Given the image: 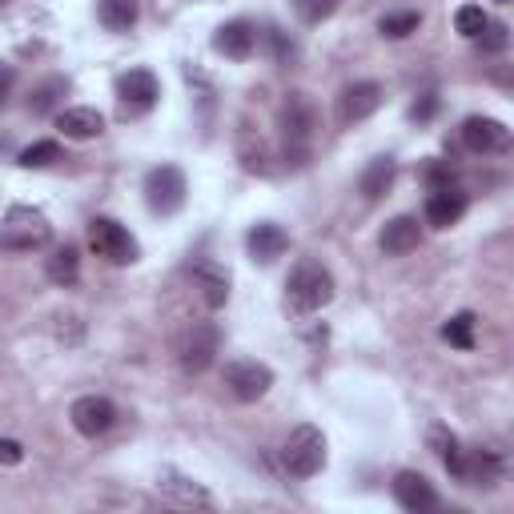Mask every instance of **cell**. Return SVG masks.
Listing matches in <instances>:
<instances>
[{
  "label": "cell",
  "instance_id": "d6986e66",
  "mask_svg": "<svg viewBox=\"0 0 514 514\" xmlns=\"http://www.w3.org/2000/svg\"><path fill=\"white\" fill-rule=\"evenodd\" d=\"M157 490H161L169 502H177V506H201V510L213 506L209 490H205L201 482H193V478H181V474H165V478L157 482Z\"/></svg>",
  "mask_w": 514,
  "mask_h": 514
},
{
  "label": "cell",
  "instance_id": "4316f807",
  "mask_svg": "<svg viewBox=\"0 0 514 514\" xmlns=\"http://www.w3.org/2000/svg\"><path fill=\"white\" fill-rule=\"evenodd\" d=\"M442 338L458 350H474V314H454L446 326H442Z\"/></svg>",
  "mask_w": 514,
  "mask_h": 514
},
{
  "label": "cell",
  "instance_id": "52a82bcc",
  "mask_svg": "<svg viewBox=\"0 0 514 514\" xmlns=\"http://www.w3.org/2000/svg\"><path fill=\"white\" fill-rule=\"evenodd\" d=\"M217 350H221V326L217 322H193V326H185V334L177 342V358L189 374L209 370Z\"/></svg>",
  "mask_w": 514,
  "mask_h": 514
},
{
  "label": "cell",
  "instance_id": "9a60e30c",
  "mask_svg": "<svg viewBox=\"0 0 514 514\" xmlns=\"http://www.w3.org/2000/svg\"><path fill=\"white\" fill-rule=\"evenodd\" d=\"M245 249H249L253 262L270 266V262H278V257L290 249V233H286L282 225H274V221H257V225L245 233Z\"/></svg>",
  "mask_w": 514,
  "mask_h": 514
},
{
  "label": "cell",
  "instance_id": "603a6c76",
  "mask_svg": "<svg viewBox=\"0 0 514 514\" xmlns=\"http://www.w3.org/2000/svg\"><path fill=\"white\" fill-rule=\"evenodd\" d=\"M97 17L109 33H129L141 17V0H97Z\"/></svg>",
  "mask_w": 514,
  "mask_h": 514
},
{
  "label": "cell",
  "instance_id": "6da1fadb",
  "mask_svg": "<svg viewBox=\"0 0 514 514\" xmlns=\"http://www.w3.org/2000/svg\"><path fill=\"white\" fill-rule=\"evenodd\" d=\"M278 129H282V141H286V161L290 165H306L310 157V141H314V129H318V109L306 93H290L278 109Z\"/></svg>",
  "mask_w": 514,
  "mask_h": 514
},
{
  "label": "cell",
  "instance_id": "4dcf8cb0",
  "mask_svg": "<svg viewBox=\"0 0 514 514\" xmlns=\"http://www.w3.org/2000/svg\"><path fill=\"white\" fill-rule=\"evenodd\" d=\"M454 29L462 33V37H478L482 29H486V13H482V5H462L458 13H454Z\"/></svg>",
  "mask_w": 514,
  "mask_h": 514
},
{
  "label": "cell",
  "instance_id": "8d00e7d4",
  "mask_svg": "<svg viewBox=\"0 0 514 514\" xmlns=\"http://www.w3.org/2000/svg\"><path fill=\"white\" fill-rule=\"evenodd\" d=\"M9 89H13V69H0V101H5Z\"/></svg>",
  "mask_w": 514,
  "mask_h": 514
},
{
  "label": "cell",
  "instance_id": "5bb4252c",
  "mask_svg": "<svg viewBox=\"0 0 514 514\" xmlns=\"http://www.w3.org/2000/svg\"><path fill=\"white\" fill-rule=\"evenodd\" d=\"M466 205H470V197H466L458 185H438V189H430V197H426V225L450 229V225L462 221Z\"/></svg>",
  "mask_w": 514,
  "mask_h": 514
},
{
  "label": "cell",
  "instance_id": "ac0fdd59",
  "mask_svg": "<svg viewBox=\"0 0 514 514\" xmlns=\"http://www.w3.org/2000/svg\"><path fill=\"white\" fill-rule=\"evenodd\" d=\"M57 129H61L69 141H93V137H101L105 117H101L97 109H89V105H73V109H61V113H57Z\"/></svg>",
  "mask_w": 514,
  "mask_h": 514
},
{
  "label": "cell",
  "instance_id": "f1b7e54d",
  "mask_svg": "<svg viewBox=\"0 0 514 514\" xmlns=\"http://www.w3.org/2000/svg\"><path fill=\"white\" fill-rule=\"evenodd\" d=\"M17 161H21L25 169H45V165L61 161V145H57V141H37V145H29Z\"/></svg>",
  "mask_w": 514,
  "mask_h": 514
},
{
  "label": "cell",
  "instance_id": "e575fe53",
  "mask_svg": "<svg viewBox=\"0 0 514 514\" xmlns=\"http://www.w3.org/2000/svg\"><path fill=\"white\" fill-rule=\"evenodd\" d=\"M266 37H270V45H274V53H278L282 61H290V57H294V41H286V37H282V29H270Z\"/></svg>",
  "mask_w": 514,
  "mask_h": 514
},
{
  "label": "cell",
  "instance_id": "7402d4cb",
  "mask_svg": "<svg viewBox=\"0 0 514 514\" xmlns=\"http://www.w3.org/2000/svg\"><path fill=\"white\" fill-rule=\"evenodd\" d=\"M45 278H49L53 286H61V290L77 286V278H81V253H77V245L53 249V257L45 262Z\"/></svg>",
  "mask_w": 514,
  "mask_h": 514
},
{
  "label": "cell",
  "instance_id": "3957f363",
  "mask_svg": "<svg viewBox=\"0 0 514 514\" xmlns=\"http://www.w3.org/2000/svg\"><path fill=\"white\" fill-rule=\"evenodd\" d=\"M49 237H53V225L33 205H13L5 221H0V249H9V253H33L49 245Z\"/></svg>",
  "mask_w": 514,
  "mask_h": 514
},
{
  "label": "cell",
  "instance_id": "74e56055",
  "mask_svg": "<svg viewBox=\"0 0 514 514\" xmlns=\"http://www.w3.org/2000/svg\"><path fill=\"white\" fill-rule=\"evenodd\" d=\"M498 5H510V0H498Z\"/></svg>",
  "mask_w": 514,
  "mask_h": 514
},
{
  "label": "cell",
  "instance_id": "277c9868",
  "mask_svg": "<svg viewBox=\"0 0 514 514\" xmlns=\"http://www.w3.org/2000/svg\"><path fill=\"white\" fill-rule=\"evenodd\" d=\"M282 466L290 478H314L326 466V434L318 426H298L282 446Z\"/></svg>",
  "mask_w": 514,
  "mask_h": 514
},
{
  "label": "cell",
  "instance_id": "ffe728a7",
  "mask_svg": "<svg viewBox=\"0 0 514 514\" xmlns=\"http://www.w3.org/2000/svg\"><path fill=\"white\" fill-rule=\"evenodd\" d=\"M394 177H398V161H394V157H374V161L362 169L358 189H362V197H366V201H378L382 193H390Z\"/></svg>",
  "mask_w": 514,
  "mask_h": 514
},
{
  "label": "cell",
  "instance_id": "9c48e42d",
  "mask_svg": "<svg viewBox=\"0 0 514 514\" xmlns=\"http://www.w3.org/2000/svg\"><path fill=\"white\" fill-rule=\"evenodd\" d=\"M274 386V370L266 362H229L225 366V390L237 398V402H257L266 398Z\"/></svg>",
  "mask_w": 514,
  "mask_h": 514
},
{
  "label": "cell",
  "instance_id": "30bf717a",
  "mask_svg": "<svg viewBox=\"0 0 514 514\" xmlns=\"http://www.w3.org/2000/svg\"><path fill=\"white\" fill-rule=\"evenodd\" d=\"M378 105H382V85L378 81H354V85H346L338 93L334 117H338L342 129H350V125H362L366 117H374Z\"/></svg>",
  "mask_w": 514,
  "mask_h": 514
},
{
  "label": "cell",
  "instance_id": "484cf974",
  "mask_svg": "<svg viewBox=\"0 0 514 514\" xmlns=\"http://www.w3.org/2000/svg\"><path fill=\"white\" fill-rule=\"evenodd\" d=\"M418 25H422V13L406 9V13H386V17L378 21V33H382V37H390V41H402V37L418 33Z\"/></svg>",
  "mask_w": 514,
  "mask_h": 514
},
{
  "label": "cell",
  "instance_id": "7c38bea8",
  "mask_svg": "<svg viewBox=\"0 0 514 514\" xmlns=\"http://www.w3.org/2000/svg\"><path fill=\"white\" fill-rule=\"evenodd\" d=\"M394 498H398V506L410 510V514L438 510V490H434V482H430L426 474H418V470H398V474H394Z\"/></svg>",
  "mask_w": 514,
  "mask_h": 514
},
{
  "label": "cell",
  "instance_id": "2e32d148",
  "mask_svg": "<svg viewBox=\"0 0 514 514\" xmlns=\"http://www.w3.org/2000/svg\"><path fill=\"white\" fill-rule=\"evenodd\" d=\"M378 245H382V253H390V257H406V253H414V249L422 245V225H418V217L402 213V217L386 221V229H382Z\"/></svg>",
  "mask_w": 514,
  "mask_h": 514
},
{
  "label": "cell",
  "instance_id": "ba28073f",
  "mask_svg": "<svg viewBox=\"0 0 514 514\" xmlns=\"http://www.w3.org/2000/svg\"><path fill=\"white\" fill-rule=\"evenodd\" d=\"M117 101H121V117H145L157 101H161V81L149 69H129L117 81Z\"/></svg>",
  "mask_w": 514,
  "mask_h": 514
},
{
  "label": "cell",
  "instance_id": "f546056e",
  "mask_svg": "<svg viewBox=\"0 0 514 514\" xmlns=\"http://www.w3.org/2000/svg\"><path fill=\"white\" fill-rule=\"evenodd\" d=\"M197 282H201V290H205V302L217 310V306H225V298H229V278H221V274H213L209 266H201L197 270Z\"/></svg>",
  "mask_w": 514,
  "mask_h": 514
},
{
  "label": "cell",
  "instance_id": "44dd1931",
  "mask_svg": "<svg viewBox=\"0 0 514 514\" xmlns=\"http://www.w3.org/2000/svg\"><path fill=\"white\" fill-rule=\"evenodd\" d=\"M498 478H502V458L494 450H466V466H462L466 486H494Z\"/></svg>",
  "mask_w": 514,
  "mask_h": 514
},
{
  "label": "cell",
  "instance_id": "8992f818",
  "mask_svg": "<svg viewBox=\"0 0 514 514\" xmlns=\"http://www.w3.org/2000/svg\"><path fill=\"white\" fill-rule=\"evenodd\" d=\"M185 193H189V185L177 165H157L145 173V205L157 217H173L185 205Z\"/></svg>",
  "mask_w": 514,
  "mask_h": 514
},
{
  "label": "cell",
  "instance_id": "1f68e13d",
  "mask_svg": "<svg viewBox=\"0 0 514 514\" xmlns=\"http://www.w3.org/2000/svg\"><path fill=\"white\" fill-rule=\"evenodd\" d=\"M474 41H482V53H502V49H506V25L486 21V29H482Z\"/></svg>",
  "mask_w": 514,
  "mask_h": 514
},
{
  "label": "cell",
  "instance_id": "d6a6232c",
  "mask_svg": "<svg viewBox=\"0 0 514 514\" xmlns=\"http://www.w3.org/2000/svg\"><path fill=\"white\" fill-rule=\"evenodd\" d=\"M25 462V446L13 438H0V466H21Z\"/></svg>",
  "mask_w": 514,
  "mask_h": 514
},
{
  "label": "cell",
  "instance_id": "4fadbf2b",
  "mask_svg": "<svg viewBox=\"0 0 514 514\" xmlns=\"http://www.w3.org/2000/svg\"><path fill=\"white\" fill-rule=\"evenodd\" d=\"M462 145L470 153H506L510 149V129L494 117H466L462 121Z\"/></svg>",
  "mask_w": 514,
  "mask_h": 514
},
{
  "label": "cell",
  "instance_id": "5b68a950",
  "mask_svg": "<svg viewBox=\"0 0 514 514\" xmlns=\"http://www.w3.org/2000/svg\"><path fill=\"white\" fill-rule=\"evenodd\" d=\"M89 249L97 257H105L109 266H133L137 257H141L137 237L121 221H113V217H93L89 221Z\"/></svg>",
  "mask_w": 514,
  "mask_h": 514
},
{
  "label": "cell",
  "instance_id": "cb8c5ba5",
  "mask_svg": "<svg viewBox=\"0 0 514 514\" xmlns=\"http://www.w3.org/2000/svg\"><path fill=\"white\" fill-rule=\"evenodd\" d=\"M430 446H434V454L442 458V466L462 482V466H466V450H462V442L454 438V430H446V426H430Z\"/></svg>",
  "mask_w": 514,
  "mask_h": 514
},
{
  "label": "cell",
  "instance_id": "7a4b0ae2",
  "mask_svg": "<svg viewBox=\"0 0 514 514\" xmlns=\"http://www.w3.org/2000/svg\"><path fill=\"white\" fill-rule=\"evenodd\" d=\"M286 298L298 314H314L334 302V274L322 262H314V257H302L294 274L286 278Z\"/></svg>",
  "mask_w": 514,
  "mask_h": 514
},
{
  "label": "cell",
  "instance_id": "8fae6325",
  "mask_svg": "<svg viewBox=\"0 0 514 514\" xmlns=\"http://www.w3.org/2000/svg\"><path fill=\"white\" fill-rule=\"evenodd\" d=\"M69 422L77 426V434H85V438H101V434H109V430H113V422H117V406H113L105 394H85V398H77V402L69 406Z\"/></svg>",
  "mask_w": 514,
  "mask_h": 514
},
{
  "label": "cell",
  "instance_id": "836d02e7",
  "mask_svg": "<svg viewBox=\"0 0 514 514\" xmlns=\"http://www.w3.org/2000/svg\"><path fill=\"white\" fill-rule=\"evenodd\" d=\"M434 113H438V93H426L422 101L410 105V121H430Z\"/></svg>",
  "mask_w": 514,
  "mask_h": 514
},
{
  "label": "cell",
  "instance_id": "83f0119b",
  "mask_svg": "<svg viewBox=\"0 0 514 514\" xmlns=\"http://www.w3.org/2000/svg\"><path fill=\"white\" fill-rule=\"evenodd\" d=\"M338 5H342V0H294V13L306 25H322V21H330L338 13Z\"/></svg>",
  "mask_w": 514,
  "mask_h": 514
},
{
  "label": "cell",
  "instance_id": "d4e9b609",
  "mask_svg": "<svg viewBox=\"0 0 514 514\" xmlns=\"http://www.w3.org/2000/svg\"><path fill=\"white\" fill-rule=\"evenodd\" d=\"M65 93H69V81H65V77H53V81L37 85L33 97H29V113H37V117H41V113H53Z\"/></svg>",
  "mask_w": 514,
  "mask_h": 514
},
{
  "label": "cell",
  "instance_id": "f35d334b",
  "mask_svg": "<svg viewBox=\"0 0 514 514\" xmlns=\"http://www.w3.org/2000/svg\"><path fill=\"white\" fill-rule=\"evenodd\" d=\"M0 5H5V0H0Z\"/></svg>",
  "mask_w": 514,
  "mask_h": 514
},
{
  "label": "cell",
  "instance_id": "e0dca14e",
  "mask_svg": "<svg viewBox=\"0 0 514 514\" xmlns=\"http://www.w3.org/2000/svg\"><path fill=\"white\" fill-rule=\"evenodd\" d=\"M253 45H257V29L249 21H229L213 33V49L229 61H245L253 53Z\"/></svg>",
  "mask_w": 514,
  "mask_h": 514
},
{
  "label": "cell",
  "instance_id": "d590c367",
  "mask_svg": "<svg viewBox=\"0 0 514 514\" xmlns=\"http://www.w3.org/2000/svg\"><path fill=\"white\" fill-rule=\"evenodd\" d=\"M426 181L438 189V185H450V181H454V173H450L446 165H430V169H426Z\"/></svg>",
  "mask_w": 514,
  "mask_h": 514
}]
</instances>
